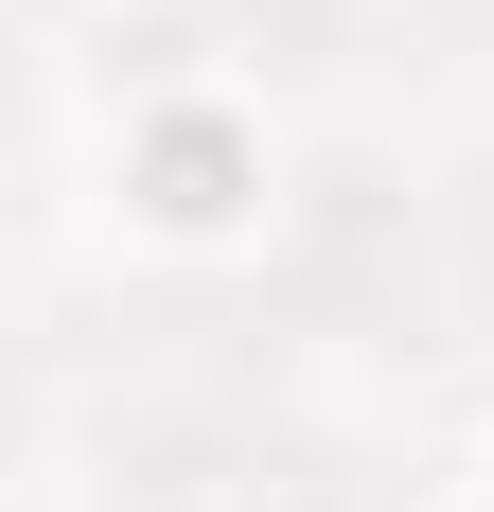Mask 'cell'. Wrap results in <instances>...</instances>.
Returning a JSON list of instances; mask_svg holds the SVG:
<instances>
[{
	"label": "cell",
	"instance_id": "obj_1",
	"mask_svg": "<svg viewBox=\"0 0 494 512\" xmlns=\"http://www.w3.org/2000/svg\"><path fill=\"white\" fill-rule=\"evenodd\" d=\"M283 18H300L318 71H353V89H442V71L494 53V0H283Z\"/></svg>",
	"mask_w": 494,
	"mask_h": 512
},
{
	"label": "cell",
	"instance_id": "obj_2",
	"mask_svg": "<svg viewBox=\"0 0 494 512\" xmlns=\"http://www.w3.org/2000/svg\"><path fill=\"white\" fill-rule=\"evenodd\" d=\"M0 424H18V389H0Z\"/></svg>",
	"mask_w": 494,
	"mask_h": 512
}]
</instances>
